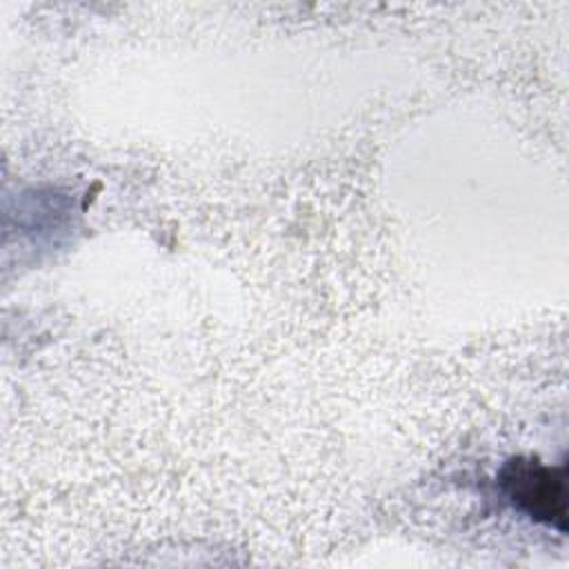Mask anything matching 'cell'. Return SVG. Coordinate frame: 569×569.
<instances>
[{"label":"cell","mask_w":569,"mask_h":569,"mask_svg":"<svg viewBox=\"0 0 569 569\" xmlns=\"http://www.w3.org/2000/svg\"><path fill=\"white\" fill-rule=\"evenodd\" d=\"M500 487L511 505L531 520L567 529L565 469L547 467L536 458H511L500 471Z\"/></svg>","instance_id":"6da1fadb"}]
</instances>
